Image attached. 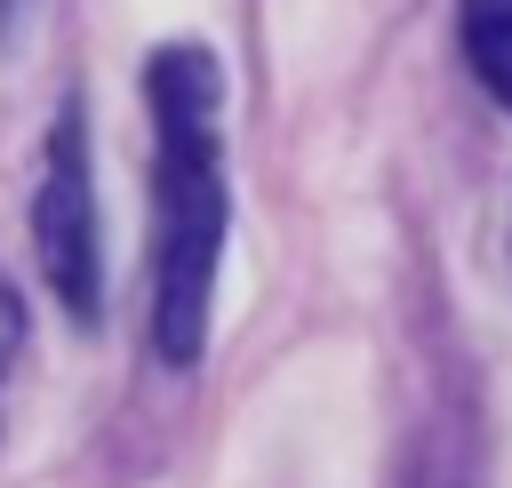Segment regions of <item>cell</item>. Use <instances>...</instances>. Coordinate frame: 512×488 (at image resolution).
I'll use <instances>...</instances> for the list:
<instances>
[{"mask_svg": "<svg viewBox=\"0 0 512 488\" xmlns=\"http://www.w3.org/2000/svg\"><path fill=\"white\" fill-rule=\"evenodd\" d=\"M32 248L40 272L56 288V304L96 328L104 320V224H96V176H88V112L80 96H64L56 128H48V168L32 192Z\"/></svg>", "mask_w": 512, "mask_h": 488, "instance_id": "2", "label": "cell"}, {"mask_svg": "<svg viewBox=\"0 0 512 488\" xmlns=\"http://www.w3.org/2000/svg\"><path fill=\"white\" fill-rule=\"evenodd\" d=\"M464 56L480 88L512 112V0H464Z\"/></svg>", "mask_w": 512, "mask_h": 488, "instance_id": "3", "label": "cell"}, {"mask_svg": "<svg viewBox=\"0 0 512 488\" xmlns=\"http://www.w3.org/2000/svg\"><path fill=\"white\" fill-rule=\"evenodd\" d=\"M16 344H24V304H16V288L0 280V384H8V368H16Z\"/></svg>", "mask_w": 512, "mask_h": 488, "instance_id": "4", "label": "cell"}, {"mask_svg": "<svg viewBox=\"0 0 512 488\" xmlns=\"http://www.w3.org/2000/svg\"><path fill=\"white\" fill-rule=\"evenodd\" d=\"M144 104H152V352L168 368H192L208 344L216 264H224V232H232L216 56L192 40L152 48Z\"/></svg>", "mask_w": 512, "mask_h": 488, "instance_id": "1", "label": "cell"}]
</instances>
